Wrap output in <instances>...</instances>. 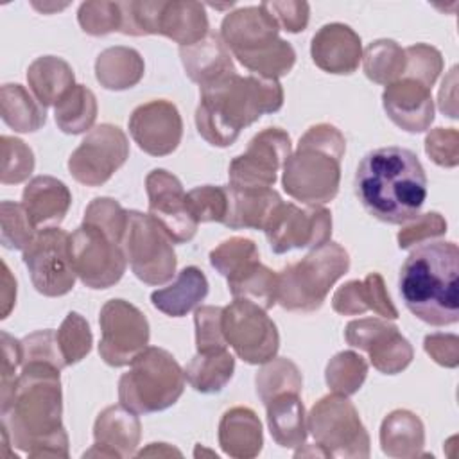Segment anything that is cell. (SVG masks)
I'll return each mask as SVG.
<instances>
[{"label":"cell","mask_w":459,"mask_h":459,"mask_svg":"<svg viewBox=\"0 0 459 459\" xmlns=\"http://www.w3.org/2000/svg\"><path fill=\"white\" fill-rule=\"evenodd\" d=\"M364 74L377 84H391L403 77L405 50L393 39H377L362 52Z\"/></svg>","instance_id":"cell-37"},{"label":"cell","mask_w":459,"mask_h":459,"mask_svg":"<svg viewBox=\"0 0 459 459\" xmlns=\"http://www.w3.org/2000/svg\"><path fill=\"white\" fill-rule=\"evenodd\" d=\"M264 405L267 411V425L276 445L281 448L303 446L308 429L299 393L287 391L276 394Z\"/></svg>","instance_id":"cell-29"},{"label":"cell","mask_w":459,"mask_h":459,"mask_svg":"<svg viewBox=\"0 0 459 459\" xmlns=\"http://www.w3.org/2000/svg\"><path fill=\"white\" fill-rule=\"evenodd\" d=\"M228 289L233 298H242L256 303L264 310H269L276 303L278 274L260 262L228 281Z\"/></svg>","instance_id":"cell-38"},{"label":"cell","mask_w":459,"mask_h":459,"mask_svg":"<svg viewBox=\"0 0 459 459\" xmlns=\"http://www.w3.org/2000/svg\"><path fill=\"white\" fill-rule=\"evenodd\" d=\"M222 333L228 346L247 364H265L276 357L280 333L262 307L249 299L233 298L222 308Z\"/></svg>","instance_id":"cell-12"},{"label":"cell","mask_w":459,"mask_h":459,"mask_svg":"<svg viewBox=\"0 0 459 459\" xmlns=\"http://www.w3.org/2000/svg\"><path fill=\"white\" fill-rule=\"evenodd\" d=\"M346 152L342 133L332 124H317L299 138L298 149L283 163V190L296 201L323 204L339 192L341 161Z\"/></svg>","instance_id":"cell-5"},{"label":"cell","mask_w":459,"mask_h":459,"mask_svg":"<svg viewBox=\"0 0 459 459\" xmlns=\"http://www.w3.org/2000/svg\"><path fill=\"white\" fill-rule=\"evenodd\" d=\"M307 429L328 457H368L369 436L355 405L342 394H326L307 414Z\"/></svg>","instance_id":"cell-10"},{"label":"cell","mask_w":459,"mask_h":459,"mask_svg":"<svg viewBox=\"0 0 459 459\" xmlns=\"http://www.w3.org/2000/svg\"><path fill=\"white\" fill-rule=\"evenodd\" d=\"M332 308L342 316H359L369 310L364 281L351 280L339 287L332 298Z\"/></svg>","instance_id":"cell-54"},{"label":"cell","mask_w":459,"mask_h":459,"mask_svg":"<svg viewBox=\"0 0 459 459\" xmlns=\"http://www.w3.org/2000/svg\"><path fill=\"white\" fill-rule=\"evenodd\" d=\"M457 273V244L429 240L416 246L398 278L400 296L409 312L432 326L455 325L459 321Z\"/></svg>","instance_id":"cell-4"},{"label":"cell","mask_w":459,"mask_h":459,"mask_svg":"<svg viewBox=\"0 0 459 459\" xmlns=\"http://www.w3.org/2000/svg\"><path fill=\"white\" fill-rule=\"evenodd\" d=\"M142 425L136 412L127 407L109 405L95 420V445L84 457H131L140 443Z\"/></svg>","instance_id":"cell-23"},{"label":"cell","mask_w":459,"mask_h":459,"mask_svg":"<svg viewBox=\"0 0 459 459\" xmlns=\"http://www.w3.org/2000/svg\"><path fill=\"white\" fill-rule=\"evenodd\" d=\"M129 158L126 133L113 124L95 126L68 158L72 178L86 186L104 185Z\"/></svg>","instance_id":"cell-16"},{"label":"cell","mask_w":459,"mask_h":459,"mask_svg":"<svg viewBox=\"0 0 459 459\" xmlns=\"http://www.w3.org/2000/svg\"><path fill=\"white\" fill-rule=\"evenodd\" d=\"M256 394L260 396L262 403H267L273 396L292 391L301 393L303 377L299 368L285 357H274L258 369L255 377Z\"/></svg>","instance_id":"cell-39"},{"label":"cell","mask_w":459,"mask_h":459,"mask_svg":"<svg viewBox=\"0 0 459 459\" xmlns=\"http://www.w3.org/2000/svg\"><path fill=\"white\" fill-rule=\"evenodd\" d=\"M22 353H23L22 364L45 362V364H52L59 369L66 368V362H65L59 344H57L56 330H52V328L38 330V332L29 333L27 337H23L22 339Z\"/></svg>","instance_id":"cell-50"},{"label":"cell","mask_w":459,"mask_h":459,"mask_svg":"<svg viewBox=\"0 0 459 459\" xmlns=\"http://www.w3.org/2000/svg\"><path fill=\"white\" fill-rule=\"evenodd\" d=\"M206 294L208 280L204 273L195 265H188L179 271L170 285L154 290L151 294V303L165 316L183 317L199 307Z\"/></svg>","instance_id":"cell-30"},{"label":"cell","mask_w":459,"mask_h":459,"mask_svg":"<svg viewBox=\"0 0 459 459\" xmlns=\"http://www.w3.org/2000/svg\"><path fill=\"white\" fill-rule=\"evenodd\" d=\"M185 389V371L163 348L147 346L118 380V402L136 414L165 411Z\"/></svg>","instance_id":"cell-7"},{"label":"cell","mask_w":459,"mask_h":459,"mask_svg":"<svg viewBox=\"0 0 459 459\" xmlns=\"http://www.w3.org/2000/svg\"><path fill=\"white\" fill-rule=\"evenodd\" d=\"M145 72L138 50L124 45L102 50L95 59V77L106 90H127L136 86Z\"/></svg>","instance_id":"cell-33"},{"label":"cell","mask_w":459,"mask_h":459,"mask_svg":"<svg viewBox=\"0 0 459 459\" xmlns=\"http://www.w3.org/2000/svg\"><path fill=\"white\" fill-rule=\"evenodd\" d=\"M122 34L143 36L161 34L188 47L208 34V16L204 5L192 0H154L120 2Z\"/></svg>","instance_id":"cell-9"},{"label":"cell","mask_w":459,"mask_h":459,"mask_svg":"<svg viewBox=\"0 0 459 459\" xmlns=\"http://www.w3.org/2000/svg\"><path fill=\"white\" fill-rule=\"evenodd\" d=\"M355 194L375 219L405 224L420 215L427 199V176L412 151L394 145L378 147L360 160Z\"/></svg>","instance_id":"cell-2"},{"label":"cell","mask_w":459,"mask_h":459,"mask_svg":"<svg viewBox=\"0 0 459 459\" xmlns=\"http://www.w3.org/2000/svg\"><path fill=\"white\" fill-rule=\"evenodd\" d=\"M59 371L45 362L22 364L13 396L2 409V425L13 446L29 457H68Z\"/></svg>","instance_id":"cell-1"},{"label":"cell","mask_w":459,"mask_h":459,"mask_svg":"<svg viewBox=\"0 0 459 459\" xmlns=\"http://www.w3.org/2000/svg\"><path fill=\"white\" fill-rule=\"evenodd\" d=\"M219 445L230 457H256L262 450L264 436L262 423L255 411L247 407H233L226 411L219 423Z\"/></svg>","instance_id":"cell-28"},{"label":"cell","mask_w":459,"mask_h":459,"mask_svg":"<svg viewBox=\"0 0 459 459\" xmlns=\"http://www.w3.org/2000/svg\"><path fill=\"white\" fill-rule=\"evenodd\" d=\"M122 247L131 271L140 281L163 285L172 280L178 265L172 240L149 213L127 210Z\"/></svg>","instance_id":"cell-11"},{"label":"cell","mask_w":459,"mask_h":459,"mask_svg":"<svg viewBox=\"0 0 459 459\" xmlns=\"http://www.w3.org/2000/svg\"><path fill=\"white\" fill-rule=\"evenodd\" d=\"M179 57L186 75L199 88H206L237 72L221 34L208 32L201 41L179 47Z\"/></svg>","instance_id":"cell-26"},{"label":"cell","mask_w":459,"mask_h":459,"mask_svg":"<svg viewBox=\"0 0 459 459\" xmlns=\"http://www.w3.org/2000/svg\"><path fill=\"white\" fill-rule=\"evenodd\" d=\"M199 91L197 133L213 147L235 143L244 127L283 106L280 81L260 75L242 77L235 72L206 88H199Z\"/></svg>","instance_id":"cell-3"},{"label":"cell","mask_w":459,"mask_h":459,"mask_svg":"<svg viewBox=\"0 0 459 459\" xmlns=\"http://www.w3.org/2000/svg\"><path fill=\"white\" fill-rule=\"evenodd\" d=\"M70 203L68 186L52 176L32 178L22 194V206L38 231L57 228L68 213Z\"/></svg>","instance_id":"cell-25"},{"label":"cell","mask_w":459,"mask_h":459,"mask_svg":"<svg viewBox=\"0 0 459 459\" xmlns=\"http://www.w3.org/2000/svg\"><path fill=\"white\" fill-rule=\"evenodd\" d=\"M186 203L197 222H222L228 213V188L203 185L186 192Z\"/></svg>","instance_id":"cell-46"},{"label":"cell","mask_w":459,"mask_h":459,"mask_svg":"<svg viewBox=\"0 0 459 459\" xmlns=\"http://www.w3.org/2000/svg\"><path fill=\"white\" fill-rule=\"evenodd\" d=\"M34 289L48 298L65 296L74 289L75 271L70 256V235L61 228L39 230L23 249Z\"/></svg>","instance_id":"cell-13"},{"label":"cell","mask_w":459,"mask_h":459,"mask_svg":"<svg viewBox=\"0 0 459 459\" xmlns=\"http://www.w3.org/2000/svg\"><path fill=\"white\" fill-rule=\"evenodd\" d=\"M278 22L262 4L237 9L221 23V38L228 50L253 75L267 79L287 75L296 63L292 45L278 38Z\"/></svg>","instance_id":"cell-6"},{"label":"cell","mask_w":459,"mask_h":459,"mask_svg":"<svg viewBox=\"0 0 459 459\" xmlns=\"http://www.w3.org/2000/svg\"><path fill=\"white\" fill-rule=\"evenodd\" d=\"M27 82L41 106H56L74 86L72 66L56 56H41L27 68Z\"/></svg>","instance_id":"cell-32"},{"label":"cell","mask_w":459,"mask_h":459,"mask_svg":"<svg viewBox=\"0 0 459 459\" xmlns=\"http://www.w3.org/2000/svg\"><path fill=\"white\" fill-rule=\"evenodd\" d=\"M362 281H364V287H366L369 310L382 316L384 319H396L398 310L391 301V296L385 289L384 278L378 273H369Z\"/></svg>","instance_id":"cell-56"},{"label":"cell","mask_w":459,"mask_h":459,"mask_svg":"<svg viewBox=\"0 0 459 459\" xmlns=\"http://www.w3.org/2000/svg\"><path fill=\"white\" fill-rule=\"evenodd\" d=\"M70 256L77 278L90 289L113 287L127 265L122 244L86 222L70 235Z\"/></svg>","instance_id":"cell-14"},{"label":"cell","mask_w":459,"mask_h":459,"mask_svg":"<svg viewBox=\"0 0 459 459\" xmlns=\"http://www.w3.org/2000/svg\"><path fill=\"white\" fill-rule=\"evenodd\" d=\"M228 188L224 226L231 230H264L281 197L273 188Z\"/></svg>","instance_id":"cell-27"},{"label":"cell","mask_w":459,"mask_h":459,"mask_svg":"<svg viewBox=\"0 0 459 459\" xmlns=\"http://www.w3.org/2000/svg\"><path fill=\"white\" fill-rule=\"evenodd\" d=\"M16 303V281L11 276L5 262L2 264V319H5Z\"/></svg>","instance_id":"cell-58"},{"label":"cell","mask_w":459,"mask_h":459,"mask_svg":"<svg viewBox=\"0 0 459 459\" xmlns=\"http://www.w3.org/2000/svg\"><path fill=\"white\" fill-rule=\"evenodd\" d=\"M425 152L439 167H457L459 133L455 127H436L425 136Z\"/></svg>","instance_id":"cell-52"},{"label":"cell","mask_w":459,"mask_h":459,"mask_svg":"<svg viewBox=\"0 0 459 459\" xmlns=\"http://www.w3.org/2000/svg\"><path fill=\"white\" fill-rule=\"evenodd\" d=\"M0 221H2V230H0V238L4 247L7 249H25L38 230L32 226L27 212L23 210L22 203L14 201H2L0 204Z\"/></svg>","instance_id":"cell-45"},{"label":"cell","mask_w":459,"mask_h":459,"mask_svg":"<svg viewBox=\"0 0 459 459\" xmlns=\"http://www.w3.org/2000/svg\"><path fill=\"white\" fill-rule=\"evenodd\" d=\"M287 32H301L308 23L310 5L307 2H262Z\"/></svg>","instance_id":"cell-53"},{"label":"cell","mask_w":459,"mask_h":459,"mask_svg":"<svg viewBox=\"0 0 459 459\" xmlns=\"http://www.w3.org/2000/svg\"><path fill=\"white\" fill-rule=\"evenodd\" d=\"M405 50V72L403 77L414 79L427 88H432L439 74L443 72V56L436 47L427 43L411 45Z\"/></svg>","instance_id":"cell-47"},{"label":"cell","mask_w":459,"mask_h":459,"mask_svg":"<svg viewBox=\"0 0 459 459\" xmlns=\"http://www.w3.org/2000/svg\"><path fill=\"white\" fill-rule=\"evenodd\" d=\"M423 348L439 366L455 368L459 364V339L454 333H430L425 337Z\"/></svg>","instance_id":"cell-55"},{"label":"cell","mask_w":459,"mask_h":459,"mask_svg":"<svg viewBox=\"0 0 459 459\" xmlns=\"http://www.w3.org/2000/svg\"><path fill=\"white\" fill-rule=\"evenodd\" d=\"M82 222L99 228L102 233L122 244L127 228V210L111 197H95L86 206Z\"/></svg>","instance_id":"cell-44"},{"label":"cell","mask_w":459,"mask_h":459,"mask_svg":"<svg viewBox=\"0 0 459 459\" xmlns=\"http://www.w3.org/2000/svg\"><path fill=\"white\" fill-rule=\"evenodd\" d=\"M290 136L280 127H267L256 133L247 149L231 160L228 169L230 186L271 188L290 156Z\"/></svg>","instance_id":"cell-18"},{"label":"cell","mask_w":459,"mask_h":459,"mask_svg":"<svg viewBox=\"0 0 459 459\" xmlns=\"http://www.w3.org/2000/svg\"><path fill=\"white\" fill-rule=\"evenodd\" d=\"M445 233H446L445 217L437 212H427V213H420L416 219H412L411 224L403 226L398 231L396 238H398L400 249H407V247L429 242Z\"/></svg>","instance_id":"cell-51"},{"label":"cell","mask_w":459,"mask_h":459,"mask_svg":"<svg viewBox=\"0 0 459 459\" xmlns=\"http://www.w3.org/2000/svg\"><path fill=\"white\" fill-rule=\"evenodd\" d=\"M54 118L66 134H81L93 129L97 118V99L84 84H75L56 106Z\"/></svg>","instance_id":"cell-36"},{"label":"cell","mask_w":459,"mask_h":459,"mask_svg":"<svg viewBox=\"0 0 459 459\" xmlns=\"http://www.w3.org/2000/svg\"><path fill=\"white\" fill-rule=\"evenodd\" d=\"M127 124L134 143L151 156H167L181 143L183 120L170 100L156 99L140 104Z\"/></svg>","instance_id":"cell-21"},{"label":"cell","mask_w":459,"mask_h":459,"mask_svg":"<svg viewBox=\"0 0 459 459\" xmlns=\"http://www.w3.org/2000/svg\"><path fill=\"white\" fill-rule=\"evenodd\" d=\"M368 375V362L355 351H341L326 364L328 387L342 396H350L360 389Z\"/></svg>","instance_id":"cell-41"},{"label":"cell","mask_w":459,"mask_h":459,"mask_svg":"<svg viewBox=\"0 0 459 459\" xmlns=\"http://www.w3.org/2000/svg\"><path fill=\"white\" fill-rule=\"evenodd\" d=\"M310 56L323 72L350 75L362 61V43L351 27L326 23L312 36Z\"/></svg>","instance_id":"cell-24"},{"label":"cell","mask_w":459,"mask_h":459,"mask_svg":"<svg viewBox=\"0 0 459 459\" xmlns=\"http://www.w3.org/2000/svg\"><path fill=\"white\" fill-rule=\"evenodd\" d=\"M56 335H57V344L66 366H72L82 360L91 350L93 335H91L90 325L77 312L66 314Z\"/></svg>","instance_id":"cell-42"},{"label":"cell","mask_w":459,"mask_h":459,"mask_svg":"<svg viewBox=\"0 0 459 459\" xmlns=\"http://www.w3.org/2000/svg\"><path fill=\"white\" fill-rule=\"evenodd\" d=\"M265 237L271 249L278 255L317 247L332 237V213L321 204L296 206L294 203H280L267 221Z\"/></svg>","instance_id":"cell-17"},{"label":"cell","mask_w":459,"mask_h":459,"mask_svg":"<svg viewBox=\"0 0 459 459\" xmlns=\"http://www.w3.org/2000/svg\"><path fill=\"white\" fill-rule=\"evenodd\" d=\"M455 86H457V68L454 66L450 74L443 79V84L439 88V109L450 117H457V95H455Z\"/></svg>","instance_id":"cell-57"},{"label":"cell","mask_w":459,"mask_h":459,"mask_svg":"<svg viewBox=\"0 0 459 459\" xmlns=\"http://www.w3.org/2000/svg\"><path fill=\"white\" fill-rule=\"evenodd\" d=\"M260 262L258 247L251 238L231 237L210 251L212 267L228 281Z\"/></svg>","instance_id":"cell-40"},{"label":"cell","mask_w":459,"mask_h":459,"mask_svg":"<svg viewBox=\"0 0 459 459\" xmlns=\"http://www.w3.org/2000/svg\"><path fill=\"white\" fill-rule=\"evenodd\" d=\"M222 308L215 305H203L195 308V348L197 351H212L228 348L222 333Z\"/></svg>","instance_id":"cell-49"},{"label":"cell","mask_w":459,"mask_h":459,"mask_svg":"<svg viewBox=\"0 0 459 459\" xmlns=\"http://www.w3.org/2000/svg\"><path fill=\"white\" fill-rule=\"evenodd\" d=\"M348 269V251L341 244L328 240L278 273L276 303L292 312H314Z\"/></svg>","instance_id":"cell-8"},{"label":"cell","mask_w":459,"mask_h":459,"mask_svg":"<svg viewBox=\"0 0 459 459\" xmlns=\"http://www.w3.org/2000/svg\"><path fill=\"white\" fill-rule=\"evenodd\" d=\"M136 455L138 457H143V455H181V452L172 448L167 443H151L147 448L140 450Z\"/></svg>","instance_id":"cell-59"},{"label":"cell","mask_w":459,"mask_h":459,"mask_svg":"<svg viewBox=\"0 0 459 459\" xmlns=\"http://www.w3.org/2000/svg\"><path fill=\"white\" fill-rule=\"evenodd\" d=\"M2 120L18 133H34L47 122L45 106L22 84H4L0 90Z\"/></svg>","instance_id":"cell-35"},{"label":"cell","mask_w":459,"mask_h":459,"mask_svg":"<svg viewBox=\"0 0 459 459\" xmlns=\"http://www.w3.org/2000/svg\"><path fill=\"white\" fill-rule=\"evenodd\" d=\"M425 429L421 420L407 411L396 409L389 412L380 425L382 452L396 459H412L423 455Z\"/></svg>","instance_id":"cell-31"},{"label":"cell","mask_w":459,"mask_h":459,"mask_svg":"<svg viewBox=\"0 0 459 459\" xmlns=\"http://www.w3.org/2000/svg\"><path fill=\"white\" fill-rule=\"evenodd\" d=\"M183 371L186 382L195 391L212 394L222 391L231 380L235 371V359L228 351V348L197 351Z\"/></svg>","instance_id":"cell-34"},{"label":"cell","mask_w":459,"mask_h":459,"mask_svg":"<svg viewBox=\"0 0 459 459\" xmlns=\"http://www.w3.org/2000/svg\"><path fill=\"white\" fill-rule=\"evenodd\" d=\"M382 104L387 117L407 133H423L434 120V100L430 88L402 77L385 86Z\"/></svg>","instance_id":"cell-22"},{"label":"cell","mask_w":459,"mask_h":459,"mask_svg":"<svg viewBox=\"0 0 459 459\" xmlns=\"http://www.w3.org/2000/svg\"><path fill=\"white\" fill-rule=\"evenodd\" d=\"M2 172L0 181L4 185H16L25 181L34 170V154L32 149L20 138L2 136Z\"/></svg>","instance_id":"cell-43"},{"label":"cell","mask_w":459,"mask_h":459,"mask_svg":"<svg viewBox=\"0 0 459 459\" xmlns=\"http://www.w3.org/2000/svg\"><path fill=\"white\" fill-rule=\"evenodd\" d=\"M346 342L364 350L375 369L384 375L403 371L414 357L411 342L400 333L398 326L377 317L355 319L346 325Z\"/></svg>","instance_id":"cell-19"},{"label":"cell","mask_w":459,"mask_h":459,"mask_svg":"<svg viewBox=\"0 0 459 459\" xmlns=\"http://www.w3.org/2000/svg\"><path fill=\"white\" fill-rule=\"evenodd\" d=\"M149 215L160 224L174 244H185L197 233V219L192 215L181 181L165 169H154L145 178Z\"/></svg>","instance_id":"cell-20"},{"label":"cell","mask_w":459,"mask_h":459,"mask_svg":"<svg viewBox=\"0 0 459 459\" xmlns=\"http://www.w3.org/2000/svg\"><path fill=\"white\" fill-rule=\"evenodd\" d=\"M100 359L113 368L129 366L149 344V321L126 299H109L100 308Z\"/></svg>","instance_id":"cell-15"},{"label":"cell","mask_w":459,"mask_h":459,"mask_svg":"<svg viewBox=\"0 0 459 459\" xmlns=\"http://www.w3.org/2000/svg\"><path fill=\"white\" fill-rule=\"evenodd\" d=\"M81 29L91 36H104L122 29L120 2H84L77 11Z\"/></svg>","instance_id":"cell-48"}]
</instances>
